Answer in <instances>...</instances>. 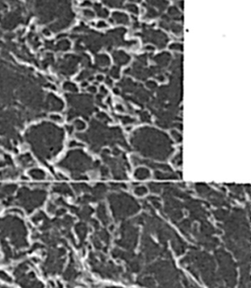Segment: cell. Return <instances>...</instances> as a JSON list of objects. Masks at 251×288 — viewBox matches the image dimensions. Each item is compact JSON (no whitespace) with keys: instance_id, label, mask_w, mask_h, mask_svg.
<instances>
[{"instance_id":"obj_14","label":"cell","mask_w":251,"mask_h":288,"mask_svg":"<svg viewBox=\"0 0 251 288\" xmlns=\"http://www.w3.org/2000/svg\"><path fill=\"white\" fill-rule=\"evenodd\" d=\"M75 126H76V127L78 129V130H82V129H84V126H85L84 123L83 122H81V121H77V122H75Z\"/></svg>"},{"instance_id":"obj_12","label":"cell","mask_w":251,"mask_h":288,"mask_svg":"<svg viewBox=\"0 0 251 288\" xmlns=\"http://www.w3.org/2000/svg\"><path fill=\"white\" fill-rule=\"evenodd\" d=\"M110 74L112 77H114L115 78H119V68L118 67H113V69L110 72Z\"/></svg>"},{"instance_id":"obj_1","label":"cell","mask_w":251,"mask_h":288,"mask_svg":"<svg viewBox=\"0 0 251 288\" xmlns=\"http://www.w3.org/2000/svg\"><path fill=\"white\" fill-rule=\"evenodd\" d=\"M132 148L146 158L166 161L174 152L173 143L167 134L153 127L143 126L131 133Z\"/></svg>"},{"instance_id":"obj_4","label":"cell","mask_w":251,"mask_h":288,"mask_svg":"<svg viewBox=\"0 0 251 288\" xmlns=\"http://www.w3.org/2000/svg\"><path fill=\"white\" fill-rule=\"evenodd\" d=\"M150 175H150L149 170H148V168H142V167L138 168L135 171V173H134V176H135V178L137 179H140V180L148 179V178L150 177Z\"/></svg>"},{"instance_id":"obj_13","label":"cell","mask_w":251,"mask_h":288,"mask_svg":"<svg viewBox=\"0 0 251 288\" xmlns=\"http://www.w3.org/2000/svg\"><path fill=\"white\" fill-rule=\"evenodd\" d=\"M112 188L114 190H121L127 188V185L125 184H112Z\"/></svg>"},{"instance_id":"obj_6","label":"cell","mask_w":251,"mask_h":288,"mask_svg":"<svg viewBox=\"0 0 251 288\" xmlns=\"http://www.w3.org/2000/svg\"><path fill=\"white\" fill-rule=\"evenodd\" d=\"M148 186H149L150 190H151L153 192H154V193H158V192H160L161 190L164 188L163 185H159V184H154V183H150V184H148Z\"/></svg>"},{"instance_id":"obj_11","label":"cell","mask_w":251,"mask_h":288,"mask_svg":"<svg viewBox=\"0 0 251 288\" xmlns=\"http://www.w3.org/2000/svg\"><path fill=\"white\" fill-rule=\"evenodd\" d=\"M146 85H147V87L148 89H150L151 90H154V89H156L158 88L157 84L155 82H153V81H148V82H147Z\"/></svg>"},{"instance_id":"obj_8","label":"cell","mask_w":251,"mask_h":288,"mask_svg":"<svg viewBox=\"0 0 251 288\" xmlns=\"http://www.w3.org/2000/svg\"><path fill=\"white\" fill-rule=\"evenodd\" d=\"M172 163L175 164V166H180L182 164V154L180 152L177 155L175 156V158L172 160Z\"/></svg>"},{"instance_id":"obj_10","label":"cell","mask_w":251,"mask_h":288,"mask_svg":"<svg viewBox=\"0 0 251 288\" xmlns=\"http://www.w3.org/2000/svg\"><path fill=\"white\" fill-rule=\"evenodd\" d=\"M121 122H123L125 125H127V124H132L133 122H136V120L134 118L129 117V116H123V117H121Z\"/></svg>"},{"instance_id":"obj_9","label":"cell","mask_w":251,"mask_h":288,"mask_svg":"<svg viewBox=\"0 0 251 288\" xmlns=\"http://www.w3.org/2000/svg\"><path fill=\"white\" fill-rule=\"evenodd\" d=\"M171 135H172V137L175 138V141H177V142H181V140H182V136H181L180 133L178 132V131L173 130V131L171 132Z\"/></svg>"},{"instance_id":"obj_15","label":"cell","mask_w":251,"mask_h":288,"mask_svg":"<svg viewBox=\"0 0 251 288\" xmlns=\"http://www.w3.org/2000/svg\"><path fill=\"white\" fill-rule=\"evenodd\" d=\"M118 90H119V89H114V92H115V94H119V91H118Z\"/></svg>"},{"instance_id":"obj_5","label":"cell","mask_w":251,"mask_h":288,"mask_svg":"<svg viewBox=\"0 0 251 288\" xmlns=\"http://www.w3.org/2000/svg\"><path fill=\"white\" fill-rule=\"evenodd\" d=\"M134 192L137 196H144L145 194H147L148 192V189L144 186H137L136 188L134 189Z\"/></svg>"},{"instance_id":"obj_3","label":"cell","mask_w":251,"mask_h":288,"mask_svg":"<svg viewBox=\"0 0 251 288\" xmlns=\"http://www.w3.org/2000/svg\"><path fill=\"white\" fill-rule=\"evenodd\" d=\"M154 177L156 179H177L178 175L176 174L171 173L170 171H161V170H156L154 173Z\"/></svg>"},{"instance_id":"obj_2","label":"cell","mask_w":251,"mask_h":288,"mask_svg":"<svg viewBox=\"0 0 251 288\" xmlns=\"http://www.w3.org/2000/svg\"><path fill=\"white\" fill-rule=\"evenodd\" d=\"M131 160L132 163L135 165H139V164H145L147 166H148L149 168H153V169H156V170H162V171H171L170 167L166 165V164H157L155 162H153L150 159H143L141 158H138L137 156L132 155L131 156Z\"/></svg>"},{"instance_id":"obj_7","label":"cell","mask_w":251,"mask_h":288,"mask_svg":"<svg viewBox=\"0 0 251 288\" xmlns=\"http://www.w3.org/2000/svg\"><path fill=\"white\" fill-rule=\"evenodd\" d=\"M140 119L142 122H151V116L147 111H142L139 113Z\"/></svg>"}]
</instances>
